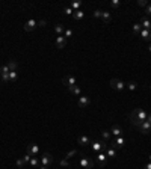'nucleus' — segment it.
<instances>
[{
    "label": "nucleus",
    "instance_id": "nucleus-1",
    "mask_svg": "<svg viewBox=\"0 0 151 169\" xmlns=\"http://www.w3.org/2000/svg\"><path fill=\"white\" fill-rule=\"evenodd\" d=\"M146 116H148V113L143 109H133L130 113V122H131V125L139 127L143 121H146Z\"/></svg>",
    "mask_w": 151,
    "mask_h": 169
},
{
    "label": "nucleus",
    "instance_id": "nucleus-2",
    "mask_svg": "<svg viewBox=\"0 0 151 169\" xmlns=\"http://www.w3.org/2000/svg\"><path fill=\"white\" fill-rule=\"evenodd\" d=\"M91 146H92V149L95 151V152H103V151H106V148L109 146L107 145V142H104V140H95V142H92L91 143Z\"/></svg>",
    "mask_w": 151,
    "mask_h": 169
},
{
    "label": "nucleus",
    "instance_id": "nucleus-3",
    "mask_svg": "<svg viewBox=\"0 0 151 169\" xmlns=\"http://www.w3.org/2000/svg\"><path fill=\"white\" fill-rule=\"evenodd\" d=\"M80 166L82 167H85V169H92L94 167V161L89 158V157H86V155H80Z\"/></svg>",
    "mask_w": 151,
    "mask_h": 169
},
{
    "label": "nucleus",
    "instance_id": "nucleus-4",
    "mask_svg": "<svg viewBox=\"0 0 151 169\" xmlns=\"http://www.w3.org/2000/svg\"><path fill=\"white\" fill-rule=\"evenodd\" d=\"M110 86H112L115 91L121 92V91H124V88H125V83H124V82H121L119 79H112V80H110Z\"/></svg>",
    "mask_w": 151,
    "mask_h": 169
},
{
    "label": "nucleus",
    "instance_id": "nucleus-5",
    "mask_svg": "<svg viewBox=\"0 0 151 169\" xmlns=\"http://www.w3.org/2000/svg\"><path fill=\"white\" fill-rule=\"evenodd\" d=\"M124 145H125V139H124V137L121 136V137H113L109 146H112V148H115V149H118V148H122Z\"/></svg>",
    "mask_w": 151,
    "mask_h": 169
},
{
    "label": "nucleus",
    "instance_id": "nucleus-6",
    "mask_svg": "<svg viewBox=\"0 0 151 169\" xmlns=\"http://www.w3.org/2000/svg\"><path fill=\"white\" fill-rule=\"evenodd\" d=\"M137 130H139V133H142V134H149L151 133V124L148 122V121H143L139 127H136Z\"/></svg>",
    "mask_w": 151,
    "mask_h": 169
},
{
    "label": "nucleus",
    "instance_id": "nucleus-7",
    "mask_svg": "<svg viewBox=\"0 0 151 169\" xmlns=\"http://www.w3.org/2000/svg\"><path fill=\"white\" fill-rule=\"evenodd\" d=\"M39 160H41V166H47L49 167V164H52V161H53V155L50 152H44Z\"/></svg>",
    "mask_w": 151,
    "mask_h": 169
},
{
    "label": "nucleus",
    "instance_id": "nucleus-8",
    "mask_svg": "<svg viewBox=\"0 0 151 169\" xmlns=\"http://www.w3.org/2000/svg\"><path fill=\"white\" fill-rule=\"evenodd\" d=\"M95 161L100 164V167H104L106 163H107V155H106L104 152H98L97 157H95Z\"/></svg>",
    "mask_w": 151,
    "mask_h": 169
},
{
    "label": "nucleus",
    "instance_id": "nucleus-9",
    "mask_svg": "<svg viewBox=\"0 0 151 169\" xmlns=\"http://www.w3.org/2000/svg\"><path fill=\"white\" fill-rule=\"evenodd\" d=\"M109 131H110V134H112V136H115V137H121V136L124 134V130H122L119 125H116V124H115V125H112V128H110Z\"/></svg>",
    "mask_w": 151,
    "mask_h": 169
},
{
    "label": "nucleus",
    "instance_id": "nucleus-10",
    "mask_svg": "<svg viewBox=\"0 0 151 169\" xmlns=\"http://www.w3.org/2000/svg\"><path fill=\"white\" fill-rule=\"evenodd\" d=\"M38 152H39V146H38L36 143H30V145H27V154H29V155L36 157Z\"/></svg>",
    "mask_w": 151,
    "mask_h": 169
},
{
    "label": "nucleus",
    "instance_id": "nucleus-11",
    "mask_svg": "<svg viewBox=\"0 0 151 169\" xmlns=\"http://www.w3.org/2000/svg\"><path fill=\"white\" fill-rule=\"evenodd\" d=\"M62 83H64L67 88H71V86L76 85V77H74V76H67V77L62 79Z\"/></svg>",
    "mask_w": 151,
    "mask_h": 169
},
{
    "label": "nucleus",
    "instance_id": "nucleus-12",
    "mask_svg": "<svg viewBox=\"0 0 151 169\" xmlns=\"http://www.w3.org/2000/svg\"><path fill=\"white\" fill-rule=\"evenodd\" d=\"M77 104H79V107H86V106L91 104V98H89V97H83V95H80Z\"/></svg>",
    "mask_w": 151,
    "mask_h": 169
},
{
    "label": "nucleus",
    "instance_id": "nucleus-13",
    "mask_svg": "<svg viewBox=\"0 0 151 169\" xmlns=\"http://www.w3.org/2000/svg\"><path fill=\"white\" fill-rule=\"evenodd\" d=\"M77 142H79V145H91L92 143V139L89 137V136H79L77 137Z\"/></svg>",
    "mask_w": 151,
    "mask_h": 169
},
{
    "label": "nucleus",
    "instance_id": "nucleus-14",
    "mask_svg": "<svg viewBox=\"0 0 151 169\" xmlns=\"http://www.w3.org/2000/svg\"><path fill=\"white\" fill-rule=\"evenodd\" d=\"M36 26H38V21H36V20H29V21L24 24V30H26V32H30V30H33Z\"/></svg>",
    "mask_w": 151,
    "mask_h": 169
},
{
    "label": "nucleus",
    "instance_id": "nucleus-15",
    "mask_svg": "<svg viewBox=\"0 0 151 169\" xmlns=\"http://www.w3.org/2000/svg\"><path fill=\"white\" fill-rule=\"evenodd\" d=\"M65 45H67V38H65L64 35H62V36H58V38H56V47L62 50Z\"/></svg>",
    "mask_w": 151,
    "mask_h": 169
},
{
    "label": "nucleus",
    "instance_id": "nucleus-16",
    "mask_svg": "<svg viewBox=\"0 0 151 169\" xmlns=\"http://www.w3.org/2000/svg\"><path fill=\"white\" fill-rule=\"evenodd\" d=\"M139 35L142 36V39H143V41H148V42H151V30H148V29H142Z\"/></svg>",
    "mask_w": 151,
    "mask_h": 169
},
{
    "label": "nucleus",
    "instance_id": "nucleus-17",
    "mask_svg": "<svg viewBox=\"0 0 151 169\" xmlns=\"http://www.w3.org/2000/svg\"><path fill=\"white\" fill-rule=\"evenodd\" d=\"M104 154L107 155V158H113V157H116V149H115V148H112V146H107Z\"/></svg>",
    "mask_w": 151,
    "mask_h": 169
},
{
    "label": "nucleus",
    "instance_id": "nucleus-18",
    "mask_svg": "<svg viewBox=\"0 0 151 169\" xmlns=\"http://www.w3.org/2000/svg\"><path fill=\"white\" fill-rule=\"evenodd\" d=\"M140 26H142V29H148V30H151V21H149L146 17H143V18L140 20Z\"/></svg>",
    "mask_w": 151,
    "mask_h": 169
},
{
    "label": "nucleus",
    "instance_id": "nucleus-19",
    "mask_svg": "<svg viewBox=\"0 0 151 169\" xmlns=\"http://www.w3.org/2000/svg\"><path fill=\"white\" fill-rule=\"evenodd\" d=\"M83 17H85V12H83L82 9H79V11H74V14H73V18H74L76 21H80Z\"/></svg>",
    "mask_w": 151,
    "mask_h": 169
},
{
    "label": "nucleus",
    "instance_id": "nucleus-20",
    "mask_svg": "<svg viewBox=\"0 0 151 169\" xmlns=\"http://www.w3.org/2000/svg\"><path fill=\"white\" fill-rule=\"evenodd\" d=\"M68 91L73 94V95H77V97H80V94H82V89L77 86V85H74V86H71V88H68Z\"/></svg>",
    "mask_w": 151,
    "mask_h": 169
},
{
    "label": "nucleus",
    "instance_id": "nucleus-21",
    "mask_svg": "<svg viewBox=\"0 0 151 169\" xmlns=\"http://www.w3.org/2000/svg\"><path fill=\"white\" fill-rule=\"evenodd\" d=\"M55 32L58 33V36H62V35H64V32H65L64 24H56V26H55Z\"/></svg>",
    "mask_w": 151,
    "mask_h": 169
},
{
    "label": "nucleus",
    "instance_id": "nucleus-22",
    "mask_svg": "<svg viewBox=\"0 0 151 169\" xmlns=\"http://www.w3.org/2000/svg\"><path fill=\"white\" fill-rule=\"evenodd\" d=\"M8 67H9V71H17V68H18V62L12 59V61H9Z\"/></svg>",
    "mask_w": 151,
    "mask_h": 169
},
{
    "label": "nucleus",
    "instance_id": "nucleus-23",
    "mask_svg": "<svg viewBox=\"0 0 151 169\" xmlns=\"http://www.w3.org/2000/svg\"><path fill=\"white\" fill-rule=\"evenodd\" d=\"M100 134H101V137H103V140H104V142H107V140L112 137V134H110V131H109V130H103Z\"/></svg>",
    "mask_w": 151,
    "mask_h": 169
},
{
    "label": "nucleus",
    "instance_id": "nucleus-24",
    "mask_svg": "<svg viewBox=\"0 0 151 169\" xmlns=\"http://www.w3.org/2000/svg\"><path fill=\"white\" fill-rule=\"evenodd\" d=\"M101 18H103V21H104V23H109V21L112 20V15H110V12H107V11H103V15H101Z\"/></svg>",
    "mask_w": 151,
    "mask_h": 169
},
{
    "label": "nucleus",
    "instance_id": "nucleus-25",
    "mask_svg": "<svg viewBox=\"0 0 151 169\" xmlns=\"http://www.w3.org/2000/svg\"><path fill=\"white\" fill-rule=\"evenodd\" d=\"M17 79H18V74H17V71H9V83H14Z\"/></svg>",
    "mask_w": 151,
    "mask_h": 169
},
{
    "label": "nucleus",
    "instance_id": "nucleus-26",
    "mask_svg": "<svg viewBox=\"0 0 151 169\" xmlns=\"http://www.w3.org/2000/svg\"><path fill=\"white\" fill-rule=\"evenodd\" d=\"M39 161H41V160H39V157H32V158H30V161H29V164H30L32 167H36V166L39 164Z\"/></svg>",
    "mask_w": 151,
    "mask_h": 169
},
{
    "label": "nucleus",
    "instance_id": "nucleus-27",
    "mask_svg": "<svg viewBox=\"0 0 151 169\" xmlns=\"http://www.w3.org/2000/svg\"><path fill=\"white\" fill-rule=\"evenodd\" d=\"M125 86H127V88H128V89H130L131 92L137 89V83H136V82H133V80H131V82H128V83H127Z\"/></svg>",
    "mask_w": 151,
    "mask_h": 169
},
{
    "label": "nucleus",
    "instance_id": "nucleus-28",
    "mask_svg": "<svg viewBox=\"0 0 151 169\" xmlns=\"http://www.w3.org/2000/svg\"><path fill=\"white\" fill-rule=\"evenodd\" d=\"M80 6H82V2H73V3H71V9H73V11H79Z\"/></svg>",
    "mask_w": 151,
    "mask_h": 169
},
{
    "label": "nucleus",
    "instance_id": "nucleus-29",
    "mask_svg": "<svg viewBox=\"0 0 151 169\" xmlns=\"http://www.w3.org/2000/svg\"><path fill=\"white\" fill-rule=\"evenodd\" d=\"M140 30H142V26H140V23H136V24H133V33H140Z\"/></svg>",
    "mask_w": 151,
    "mask_h": 169
},
{
    "label": "nucleus",
    "instance_id": "nucleus-30",
    "mask_svg": "<svg viewBox=\"0 0 151 169\" xmlns=\"http://www.w3.org/2000/svg\"><path fill=\"white\" fill-rule=\"evenodd\" d=\"M0 74H9V67L8 65H2V67H0Z\"/></svg>",
    "mask_w": 151,
    "mask_h": 169
},
{
    "label": "nucleus",
    "instance_id": "nucleus-31",
    "mask_svg": "<svg viewBox=\"0 0 151 169\" xmlns=\"http://www.w3.org/2000/svg\"><path fill=\"white\" fill-rule=\"evenodd\" d=\"M0 80L3 83H9V74H0Z\"/></svg>",
    "mask_w": 151,
    "mask_h": 169
},
{
    "label": "nucleus",
    "instance_id": "nucleus-32",
    "mask_svg": "<svg viewBox=\"0 0 151 169\" xmlns=\"http://www.w3.org/2000/svg\"><path fill=\"white\" fill-rule=\"evenodd\" d=\"M64 14H65V15H73L74 11L71 9V6H67V8H64Z\"/></svg>",
    "mask_w": 151,
    "mask_h": 169
},
{
    "label": "nucleus",
    "instance_id": "nucleus-33",
    "mask_svg": "<svg viewBox=\"0 0 151 169\" xmlns=\"http://www.w3.org/2000/svg\"><path fill=\"white\" fill-rule=\"evenodd\" d=\"M15 163H17V167H21V169H23V166L26 164V161L23 160V157H21V158H17V161H15Z\"/></svg>",
    "mask_w": 151,
    "mask_h": 169
},
{
    "label": "nucleus",
    "instance_id": "nucleus-34",
    "mask_svg": "<svg viewBox=\"0 0 151 169\" xmlns=\"http://www.w3.org/2000/svg\"><path fill=\"white\" fill-rule=\"evenodd\" d=\"M119 5H121V3H119V0H112V2H110V6H112V8H115V9H118V8H119Z\"/></svg>",
    "mask_w": 151,
    "mask_h": 169
},
{
    "label": "nucleus",
    "instance_id": "nucleus-35",
    "mask_svg": "<svg viewBox=\"0 0 151 169\" xmlns=\"http://www.w3.org/2000/svg\"><path fill=\"white\" fill-rule=\"evenodd\" d=\"M92 15H94L95 18H101V15H103V11H100V9H95Z\"/></svg>",
    "mask_w": 151,
    "mask_h": 169
},
{
    "label": "nucleus",
    "instance_id": "nucleus-36",
    "mask_svg": "<svg viewBox=\"0 0 151 169\" xmlns=\"http://www.w3.org/2000/svg\"><path fill=\"white\" fill-rule=\"evenodd\" d=\"M64 33H65V38H71L74 32H73V29H65V32H64Z\"/></svg>",
    "mask_w": 151,
    "mask_h": 169
},
{
    "label": "nucleus",
    "instance_id": "nucleus-37",
    "mask_svg": "<svg viewBox=\"0 0 151 169\" xmlns=\"http://www.w3.org/2000/svg\"><path fill=\"white\" fill-rule=\"evenodd\" d=\"M61 166H64V167H67V166H70V161H68V158H62L61 161Z\"/></svg>",
    "mask_w": 151,
    "mask_h": 169
},
{
    "label": "nucleus",
    "instance_id": "nucleus-38",
    "mask_svg": "<svg viewBox=\"0 0 151 169\" xmlns=\"http://www.w3.org/2000/svg\"><path fill=\"white\" fill-rule=\"evenodd\" d=\"M76 154H77V151H76V149H71V151L67 154V157H65V158H71V157H73V155H76Z\"/></svg>",
    "mask_w": 151,
    "mask_h": 169
},
{
    "label": "nucleus",
    "instance_id": "nucleus-39",
    "mask_svg": "<svg viewBox=\"0 0 151 169\" xmlns=\"http://www.w3.org/2000/svg\"><path fill=\"white\" fill-rule=\"evenodd\" d=\"M145 12H146V15H151V3H148V5H146Z\"/></svg>",
    "mask_w": 151,
    "mask_h": 169
},
{
    "label": "nucleus",
    "instance_id": "nucleus-40",
    "mask_svg": "<svg viewBox=\"0 0 151 169\" xmlns=\"http://www.w3.org/2000/svg\"><path fill=\"white\" fill-rule=\"evenodd\" d=\"M137 5H139V6H143V8H146L148 2H145V0H139V2H137Z\"/></svg>",
    "mask_w": 151,
    "mask_h": 169
},
{
    "label": "nucleus",
    "instance_id": "nucleus-41",
    "mask_svg": "<svg viewBox=\"0 0 151 169\" xmlns=\"http://www.w3.org/2000/svg\"><path fill=\"white\" fill-rule=\"evenodd\" d=\"M30 158H32V155H29V154H26V155H23V160H24L26 163H29V161H30Z\"/></svg>",
    "mask_w": 151,
    "mask_h": 169
},
{
    "label": "nucleus",
    "instance_id": "nucleus-42",
    "mask_svg": "<svg viewBox=\"0 0 151 169\" xmlns=\"http://www.w3.org/2000/svg\"><path fill=\"white\" fill-rule=\"evenodd\" d=\"M143 169H151V161H148V163L143 166Z\"/></svg>",
    "mask_w": 151,
    "mask_h": 169
},
{
    "label": "nucleus",
    "instance_id": "nucleus-43",
    "mask_svg": "<svg viewBox=\"0 0 151 169\" xmlns=\"http://www.w3.org/2000/svg\"><path fill=\"white\" fill-rule=\"evenodd\" d=\"M38 24H39V26H46V21H44V20H41V21H38Z\"/></svg>",
    "mask_w": 151,
    "mask_h": 169
},
{
    "label": "nucleus",
    "instance_id": "nucleus-44",
    "mask_svg": "<svg viewBox=\"0 0 151 169\" xmlns=\"http://www.w3.org/2000/svg\"><path fill=\"white\" fill-rule=\"evenodd\" d=\"M146 121L151 124V113H148V116H146Z\"/></svg>",
    "mask_w": 151,
    "mask_h": 169
},
{
    "label": "nucleus",
    "instance_id": "nucleus-45",
    "mask_svg": "<svg viewBox=\"0 0 151 169\" xmlns=\"http://www.w3.org/2000/svg\"><path fill=\"white\" fill-rule=\"evenodd\" d=\"M39 169H47V166H39Z\"/></svg>",
    "mask_w": 151,
    "mask_h": 169
},
{
    "label": "nucleus",
    "instance_id": "nucleus-46",
    "mask_svg": "<svg viewBox=\"0 0 151 169\" xmlns=\"http://www.w3.org/2000/svg\"><path fill=\"white\" fill-rule=\"evenodd\" d=\"M148 50H149V52H151V44H149V47H148Z\"/></svg>",
    "mask_w": 151,
    "mask_h": 169
},
{
    "label": "nucleus",
    "instance_id": "nucleus-47",
    "mask_svg": "<svg viewBox=\"0 0 151 169\" xmlns=\"http://www.w3.org/2000/svg\"><path fill=\"white\" fill-rule=\"evenodd\" d=\"M148 160H149V161H151V154H149V157H148Z\"/></svg>",
    "mask_w": 151,
    "mask_h": 169
},
{
    "label": "nucleus",
    "instance_id": "nucleus-48",
    "mask_svg": "<svg viewBox=\"0 0 151 169\" xmlns=\"http://www.w3.org/2000/svg\"><path fill=\"white\" fill-rule=\"evenodd\" d=\"M149 91H151V85H149Z\"/></svg>",
    "mask_w": 151,
    "mask_h": 169
},
{
    "label": "nucleus",
    "instance_id": "nucleus-49",
    "mask_svg": "<svg viewBox=\"0 0 151 169\" xmlns=\"http://www.w3.org/2000/svg\"><path fill=\"white\" fill-rule=\"evenodd\" d=\"M17 169H21V167H17Z\"/></svg>",
    "mask_w": 151,
    "mask_h": 169
}]
</instances>
